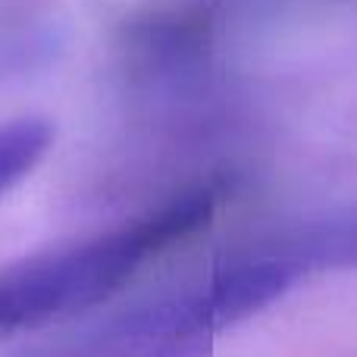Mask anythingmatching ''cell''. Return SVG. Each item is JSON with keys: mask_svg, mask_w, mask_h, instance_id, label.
Returning a JSON list of instances; mask_svg holds the SVG:
<instances>
[{"mask_svg": "<svg viewBox=\"0 0 357 357\" xmlns=\"http://www.w3.org/2000/svg\"><path fill=\"white\" fill-rule=\"evenodd\" d=\"M216 201V188L201 185L110 232L0 266V342L104 304L157 254L207 226Z\"/></svg>", "mask_w": 357, "mask_h": 357, "instance_id": "cell-1", "label": "cell"}, {"mask_svg": "<svg viewBox=\"0 0 357 357\" xmlns=\"http://www.w3.org/2000/svg\"><path fill=\"white\" fill-rule=\"evenodd\" d=\"M222 320L207 285L151 298L25 357H210Z\"/></svg>", "mask_w": 357, "mask_h": 357, "instance_id": "cell-2", "label": "cell"}, {"mask_svg": "<svg viewBox=\"0 0 357 357\" xmlns=\"http://www.w3.org/2000/svg\"><path fill=\"white\" fill-rule=\"evenodd\" d=\"M254 251L279 266L291 285L314 273L357 270V207L304 220L291 229L254 241Z\"/></svg>", "mask_w": 357, "mask_h": 357, "instance_id": "cell-3", "label": "cell"}, {"mask_svg": "<svg viewBox=\"0 0 357 357\" xmlns=\"http://www.w3.org/2000/svg\"><path fill=\"white\" fill-rule=\"evenodd\" d=\"M54 129L44 119H16L0 126V195L19 185L50 151Z\"/></svg>", "mask_w": 357, "mask_h": 357, "instance_id": "cell-4", "label": "cell"}]
</instances>
